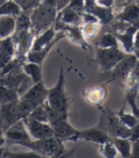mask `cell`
Masks as SVG:
<instances>
[{
    "instance_id": "obj_1",
    "label": "cell",
    "mask_w": 139,
    "mask_h": 158,
    "mask_svg": "<svg viewBox=\"0 0 139 158\" xmlns=\"http://www.w3.org/2000/svg\"><path fill=\"white\" fill-rule=\"evenodd\" d=\"M57 10L55 7L41 2L30 13L31 31L34 35H37L45 30L52 27L57 17Z\"/></svg>"
},
{
    "instance_id": "obj_2",
    "label": "cell",
    "mask_w": 139,
    "mask_h": 158,
    "mask_svg": "<svg viewBox=\"0 0 139 158\" xmlns=\"http://www.w3.org/2000/svg\"><path fill=\"white\" fill-rule=\"evenodd\" d=\"M23 63H24V61L18 63L8 73L0 75V84L15 89L19 96H21L25 92H27L33 85L32 79L23 72Z\"/></svg>"
},
{
    "instance_id": "obj_3",
    "label": "cell",
    "mask_w": 139,
    "mask_h": 158,
    "mask_svg": "<svg viewBox=\"0 0 139 158\" xmlns=\"http://www.w3.org/2000/svg\"><path fill=\"white\" fill-rule=\"evenodd\" d=\"M24 147L37 152L41 157H60L65 154L63 142L55 136L37 140L32 139L27 142Z\"/></svg>"
},
{
    "instance_id": "obj_4",
    "label": "cell",
    "mask_w": 139,
    "mask_h": 158,
    "mask_svg": "<svg viewBox=\"0 0 139 158\" xmlns=\"http://www.w3.org/2000/svg\"><path fill=\"white\" fill-rule=\"evenodd\" d=\"M46 102L53 110L63 114H68V97L65 92V75L61 68L58 81L55 86L48 91Z\"/></svg>"
},
{
    "instance_id": "obj_5",
    "label": "cell",
    "mask_w": 139,
    "mask_h": 158,
    "mask_svg": "<svg viewBox=\"0 0 139 158\" xmlns=\"http://www.w3.org/2000/svg\"><path fill=\"white\" fill-rule=\"evenodd\" d=\"M98 127L112 137L130 138L132 133V129L126 127L115 112H104V114L101 115Z\"/></svg>"
},
{
    "instance_id": "obj_6",
    "label": "cell",
    "mask_w": 139,
    "mask_h": 158,
    "mask_svg": "<svg viewBox=\"0 0 139 158\" xmlns=\"http://www.w3.org/2000/svg\"><path fill=\"white\" fill-rule=\"evenodd\" d=\"M127 52H122L118 47L112 48H98L96 50V60L103 71H111L122 58L126 56Z\"/></svg>"
},
{
    "instance_id": "obj_7",
    "label": "cell",
    "mask_w": 139,
    "mask_h": 158,
    "mask_svg": "<svg viewBox=\"0 0 139 158\" xmlns=\"http://www.w3.org/2000/svg\"><path fill=\"white\" fill-rule=\"evenodd\" d=\"M84 10H85L84 0H72L71 3L68 6H66L61 10H59V14L57 15L58 18L56 19L69 25L77 26L79 25L80 20L82 18Z\"/></svg>"
},
{
    "instance_id": "obj_8",
    "label": "cell",
    "mask_w": 139,
    "mask_h": 158,
    "mask_svg": "<svg viewBox=\"0 0 139 158\" xmlns=\"http://www.w3.org/2000/svg\"><path fill=\"white\" fill-rule=\"evenodd\" d=\"M6 143L8 145H21L24 146L27 142L32 140L30 133L25 126L23 119H20L11 125L4 131Z\"/></svg>"
},
{
    "instance_id": "obj_9",
    "label": "cell",
    "mask_w": 139,
    "mask_h": 158,
    "mask_svg": "<svg viewBox=\"0 0 139 158\" xmlns=\"http://www.w3.org/2000/svg\"><path fill=\"white\" fill-rule=\"evenodd\" d=\"M23 121H24L28 132L32 139L37 140L53 136V131L50 123L36 120L29 115L23 118Z\"/></svg>"
},
{
    "instance_id": "obj_10",
    "label": "cell",
    "mask_w": 139,
    "mask_h": 158,
    "mask_svg": "<svg viewBox=\"0 0 139 158\" xmlns=\"http://www.w3.org/2000/svg\"><path fill=\"white\" fill-rule=\"evenodd\" d=\"M36 35H33L31 30L29 31H15L11 35V38L14 40L16 57H21L26 59L27 53L31 51L32 47V43Z\"/></svg>"
},
{
    "instance_id": "obj_11",
    "label": "cell",
    "mask_w": 139,
    "mask_h": 158,
    "mask_svg": "<svg viewBox=\"0 0 139 158\" xmlns=\"http://www.w3.org/2000/svg\"><path fill=\"white\" fill-rule=\"evenodd\" d=\"M53 131V136L60 139L62 142L66 141H76L77 130H75L71 124L68 122V118H60L50 123Z\"/></svg>"
},
{
    "instance_id": "obj_12",
    "label": "cell",
    "mask_w": 139,
    "mask_h": 158,
    "mask_svg": "<svg viewBox=\"0 0 139 158\" xmlns=\"http://www.w3.org/2000/svg\"><path fill=\"white\" fill-rule=\"evenodd\" d=\"M16 101L0 105V127L4 130V131L15 122L22 119L17 110Z\"/></svg>"
},
{
    "instance_id": "obj_13",
    "label": "cell",
    "mask_w": 139,
    "mask_h": 158,
    "mask_svg": "<svg viewBox=\"0 0 139 158\" xmlns=\"http://www.w3.org/2000/svg\"><path fill=\"white\" fill-rule=\"evenodd\" d=\"M48 91L49 89L45 87L43 81H40L38 83L33 84L27 92H25L19 98L25 99L30 101L34 106H38L43 104L48 96Z\"/></svg>"
},
{
    "instance_id": "obj_14",
    "label": "cell",
    "mask_w": 139,
    "mask_h": 158,
    "mask_svg": "<svg viewBox=\"0 0 139 158\" xmlns=\"http://www.w3.org/2000/svg\"><path fill=\"white\" fill-rule=\"evenodd\" d=\"M137 62V57L131 53H127L124 58H122L116 65H115L112 71V74L113 78L118 79H126L129 73L133 71L135 64Z\"/></svg>"
},
{
    "instance_id": "obj_15",
    "label": "cell",
    "mask_w": 139,
    "mask_h": 158,
    "mask_svg": "<svg viewBox=\"0 0 139 158\" xmlns=\"http://www.w3.org/2000/svg\"><path fill=\"white\" fill-rule=\"evenodd\" d=\"M85 10L87 13L94 15L103 24H108L112 20L113 15L111 8L103 7L95 2V0H84Z\"/></svg>"
},
{
    "instance_id": "obj_16",
    "label": "cell",
    "mask_w": 139,
    "mask_h": 158,
    "mask_svg": "<svg viewBox=\"0 0 139 158\" xmlns=\"http://www.w3.org/2000/svg\"><path fill=\"white\" fill-rule=\"evenodd\" d=\"M66 36V33L63 31H59L58 32L56 33V35L54 37V39L47 46H45L44 48L37 50V51H32L31 50L27 55H26V60L29 62H33V63H37V64H42L43 60L46 58V56L49 54V52H51V50L53 49V47L54 45L59 42L62 38H64Z\"/></svg>"
},
{
    "instance_id": "obj_17",
    "label": "cell",
    "mask_w": 139,
    "mask_h": 158,
    "mask_svg": "<svg viewBox=\"0 0 139 158\" xmlns=\"http://www.w3.org/2000/svg\"><path fill=\"white\" fill-rule=\"evenodd\" d=\"M78 139H84L89 142H92L98 145H101L109 140H111V136L99 127L91 128L87 130L77 131Z\"/></svg>"
},
{
    "instance_id": "obj_18",
    "label": "cell",
    "mask_w": 139,
    "mask_h": 158,
    "mask_svg": "<svg viewBox=\"0 0 139 158\" xmlns=\"http://www.w3.org/2000/svg\"><path fill=\"white\" fill-rule=\"evenodd\" d=\"M15 57V46L11 36L0 40V68L1 70Z\"/></svg>"
},
{
    "instance_id": "obj_19",
    "label": "cell",
    "mask_w": 139,
    "mask_h": 158,
    "mask_svg": "<svg viewBox=\"0 0 139 158\" xmlns=\"http://www.w3.org/2000/svg\"><path fill=\"white\" fill-rule=\"evenodd\" d=\"M116 18L131 25H139V6L136 4L128 5L117 15Z\"/></svg>"
},
{
    "instance_id": "obj_20",
    "label": "cell",
    "mask_w": 139,
    "mask_h": 158,
    "mask_svg": "<svg viewBox=\"0 0 139 158\" xmlns=\"http://www.w3.org/2000/svg\"><path fill=\"white\" fill-rule=\"evenodd\" d=\"M55 35H56V32H55L53 26L50 27L47 30H45L44 31H42L41 33H39V35H37L36 37H34L32 47L31 50L37 51V50L44 48L45 46L49 45L54 39Z\"/></svg>"
},
{
    "instance_id": "obj_21",
    "label": "cell",
    "mask_w": 139,
    "mask_h": 158,
    "mask_svg": "<svg viewBox=\"0 0 139 158\" xmlns=\"http://www.w3.org/2000/svg\"><path fill=\"white\" fill-rule=\"evenodd\" d=\"M22 69L33 82V84L42 81V67L40 64L27 61L22 64Z\"/></svg>"
},
{
    "instance_id": "obj_22",
    "label": "cell",
    "mask_w": 139,
    "mask_h": 158,
    "mask_svg": "<svg viewBox=\"0 0 139 158\" xmlns=\"http://www.w3.org/2000/svg\"><path fill=\"white\" fill-rule=\"evenodd\" d=\"M15 31V17L0 16V40L11 36Z\"/></svg>"
},
{
    "instance_id": "obj_23",
    "label": "cell",
    "mask_w": 139,
    "mask_h": 158,
    "mask_svg": "<svg viewBox=\"0 0 139 158\" xmlns=\"http://www.w3.org/2000/svg\"><path fill=\"white\" fill-rule=\"evenodd\" d=\"M112 141L122 157L124 158L132 157V141L129 138L113 137Z\"/></svg>"
},
{
    "instance_id": "obj_24",
    "label": "cell",
    "mask_w": 139,
    "mask_h": 158,
    "mask_svg": "<svg viewBox=\"0 0 139 158\" xmlns=\"http://www.w3.org/2000/svg\"><path fill=\"white\" fill-rule=\"evenodd\" d=\"M19 94L15 89L0 84V105L15 102L19 99Z\"/></svg>"
},
{
    "instance_id": "obj_25",
    "label": "cell",
    "mask_w": 139,
    "mask_h": 158,
    "mask_svg": "<svg viewBox=\"0 0 139 158\" xmlns=\"http://www.w3.org/2000/svg\"><path fill=\"white\" fill-rule=\"evenodd\" d=\"M22 12L21 8L14 1L8 0L2 5H0V16H14L16 17Z\"/></svg>"
},
{
    "instance_id": "obj_26",
    "label": "cell",
    "mask_w": 139,
    "mask_h": 158,
    "mask_svg": "<svg viewBox=\"0 0 139 158\" xmlns=\"http://www.w3.org/2000/svg\"><path fill=\"white\" fill-rule=\"evenodd\" d=\"M31 17L29 12H21L19 15L15 17V31H29L31 30Z\"/></svg>"
},
{
    "instance_id": "obj_27",
    "label": "cell",
    "mask_w": 139,
    "mask_h": 158,
    "mask_svg": "<svg viewBox=\"0 0 139 158\" xmlns=\"http://www.w3.org/2000/svg\"><path fill=\"white\" fill-rule=\"evenodd\" d=\"M96 45L98 48H112L118 47V42L114 33H105L98 39Z\"/></svg>"
},
{
    "instance_id": "obj_28",
    "label": "cell",
    "mask_w": 139,
    "mask_h": 158,
    "mask_svg": "<svg viewBox=\"0 0 139 158\" xmlns=\"http://www.w3.org/2000/svg\"><path fill=\"white\" fill-rule=\"evenodd\" d=\"M120 121L124 124L126 127H128L130 129H133L136 124L138 123L139 119L133 114H128V112H125L124 110H120L117 112H115Z\"/></svg>"
},
{
    "instance_id": "obj_29",
    "label": "cell",
    "mask_w": 139,
    "mask_h": 158,
    "mask_svg": "<svg viewBox=\"0 0 139 158\" xmlns=\"http://www.w3.org/2000/svg\"><path fill=\"white\" fill-rule=\"evenodd\" d=\"M29 116H31L32 118L41 121V122H47L49 123V117H48V111L47 109H46L45 106V102L41 105H38L34 108L31 114H29Z\"/></svg>"
},
{
    "instance_id": "obj_30",
    "label": "cell",
    "mask_w": 139,
    "mask_h": 158,
    "mask_svg": "<svg viewBox=\"0 0 139 158\" xmlns=\"http://www.w3.org/2000/svg\"><path fill=\"white\" fill-rule=\"evenodd\" d=\"M117 150L112 140L100 145V153L106 158H114L117 155Z\"/></svg>"
},
{
    "instance_id": "obj_31",
    "label": "cell",
    "mask_w": 139,
    "mask_h": 158,
    "mask_svg": "<svg viewBox=\"0 0 139 158\" xmlns=\"http://www.w3.org/2000/svg\"><path fill=\"white\" fill-rule=\"evenodd\" d=\"M14 1L21 8L23 12L31 13L34 8L42 2V0H14Z\"/></svg>"
},
{
    "instance_id": "obj_32",
    "label": "cell",
    "mask_w": 139,
    "mask_h": 158,
    "mask_svg": "<svg viewBox=\"0 0 139 158\" xmlns=\"http://www.w3.org/2000/svg\"><path fill=\"white\" fill-rule=\"evenodd\" d=\"M85 27L82 32H84L87 36H94L98 31L97 23H85Z\"/></svg>"
},
{
    "instance_id": "obj_33",
    "label": "cell",
    "mask_w": 139,
    "mask_h": 158,
    "mask_svg": "<svg viewBox=\"0 0 139 158\" xmlns=\"http://www.w3.org/2000/svg\"><path fill=\"white\" fill-rule=\"evenodd\" d=\"M132 157L139 158V138L132 141Z\"/></svg>"
},
{
    "instance_id": "obj_34",
    "label": "cell",
    "mask_w": 139,
    "mask_h": 158,
    "mask_svg": "<svg viewBox=\"0 0 139 158\" xmlns=\"http://www.w3.org/2000/svg\"><path fill=\"white\" fill-rule=\"evenodd\" d=\"M138 138H139V121L136 125L132 129V133H131V136L129 139L131 141H134Z\"/></svg>"
},
{
    "instance_id": "obj_35",
    "label": "cell",
    "mask_w": 139,
    "mask_h": 158,
    "mask_svg": "<svg viewBox=\"0 0 139 158\" xmlns=\"http://www.w3.org/2000/svg\"><path fill=\"white\" fill-rule=\"evenodd\" d=\"M72 0H56V10L57 12H59L62 9H64L66 6H68L71 3Z\"/></svg>"
},
{
    "instance_id": "obj_36",
    "label": "cell",
    "mask_w": 139,
    "mask_h": 158,
    "mask_svg": "<svg viewBox=\"0 0 139 158\" xmlns=\"http://www.w3.org/2000/svg\"><path fill=\"white\" fill-rule=\"evenodd\" d=\"M95 2L103 7H108L111 8L114 2V0H95Z\"/></svg>"
},
{
    "instance_id": "obj_37",
    "label": "cell",
    "mask_w": 139,
    "mask_h": 158,
    "mask_svg": "<svg viewBox=\"0 0 139 158\" xmlns=\"http://www.w3.org/2000/svg\"><path fill=\"white\" fill-rule=\"evenodd\" d=\"M6 144V138H5V134H4V130L0 127V148Z\"/></svg>"
},
{
    "instance_id": "obj_38",
    "label": "cell",
    "mask_w": 139,
    "mask_h": 158,
    "mask_svg": "<svg viewBox=\"0 0 139 158\" xmlns=\"http://www.w3.org/2000/svg\"><path fill=\"white\" fill-rule=\"evenodd\" d=\"M133 44H134V48L139 47V30H137L134 33V37H133ZM134 50V49H133Z\"/></svg>"
},
{
    "instance_id": "obj_39",
    "label": "cell",
    "mask_w": 139,
    "mask_h": 158,
    "mask_svg": "<svg viewBox=\"0 0 139 158\" xmlns=\"http://www.w3.org/2000/svg\"><path fill=\"white\" fill-rule=\"evenodd\" d=\"M42 2L56 8V0H42Z\"/></svg>"
},
{
    "instance_id": "obj_40",
    "label": "cell",
    "mask_w": 139,
    "mask_h": 158,
    "mask_svg": "<svg viewBox=\"0 0 139 158\" xmlns=\"http://www.w3.org/2000/svg\"><path fill=\"white\" fill-rule=\"evenodd\" d=\"M133 54L136 56L137 59H139V47L134 48V50H133Z\"/></svg>"
},
{
    "instance_id": "obj_41",
    "label": "cell",
    "mask_w": 139,
    "mask_h": 158,
    "mask_svg": "<svg viewBox=\"0 0 139 158\" xmlns=\"http://www.w3.org/2000/svg\"><path fill=\"white\" fill-rule=\"evenodd\" d=\"M135 101H136V104L139 108V89H137V92H136V95H135Z\"/></svg>"
},
{
    "instance_id": "obj_42",
    "label": "cell",
    "mask_w": 139,
    "mask_h": 158,
    "mask_svg": "<svg viewBox=\"0 0 139 158\" xmlns=\"http://www.w3.org/2000/svg\"><path fill=\"white\" fill-rule=\"evenodd\" d=\"M6 1H8V0H0V5H2V4L5 3Z\"/></svg>"
},
{
    "instance_id": "obj_43",
    "label": "cell",
    "mask_w": 139,
    "mask_h": 158,
    "mask_svg": "<svg viewBox=\"0 0 139 158\" xmlns=\"http://www.w3.org/2000/svg\"><path fill=\"white\" fill-rule=\"evenodd\" d=\"M0 72H1V68H0Z\"/></svg>"
}]
</instances>
